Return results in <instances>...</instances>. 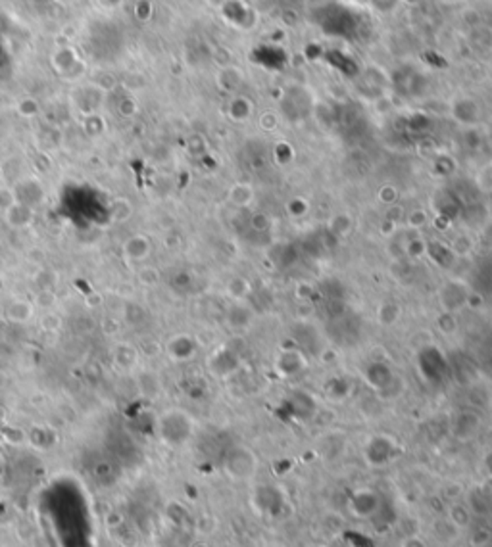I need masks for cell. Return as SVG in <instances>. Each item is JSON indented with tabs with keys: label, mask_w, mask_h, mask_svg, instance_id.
<instances>
[{
	"label": "cell",
	"mask_w": 492,
	"mask_h": 547,
	"mask_svg": "<svg viewBox=\"0 0 492 547\" xmlns=\"http://www.w3.org/2000/svg\"><path fill=\"white\" fill-rule=\"evenodd\" d=\"M381 496L371 488H358L348 498V511L352 517L362 520H373L381 513Z\"/></svg>",
	"instance_id": "obj_3"
},
{
	"label": "cell",
	"mask_w": 492,
	"mask_h": 547,
	"mask_svg": "<svg viewBox=\"0 0 492 547\" xmlns=\"http://www.w3.org/2000/svg\"><path fill=\"white\" fill-rule=\"evenodd\" d=\"M33 303H35V308H41L42 311H54L58 306V296L56 292H52L49 288H42L33 298Z\"/></svg>",
	"instance_id": "obj_21"
},
{
	"label": "cell",
	"mask_w": 492,
	"mask_h": 547,
	"mask_svg": "<svg viewBox=\"0 0 492 547\" xmlns=\"http://www.w3.org/2000/svg\"><path fill=\"white\" fill-rule=\"evenodd\" d=\"M2 215H4V223L12 231H25V229H31L35 223V210L27 203L18 202V200L4 208Z\"/></svg>",
	"instance_id": "obj_7"
},
{
	"label": "cell",
	"mask_w": 492,
	"mask_h": 547,
	"mask_svg": "<svg viewBox=\"0 0 492 547\" xmlns=\"http://www.w3.org/2000/svg\"><path fill=\"white\" fill-rule=\"evenodd\" d=\"M227 290H229V294H231L237 302H242L246 296L250 294V284H248V281L242 279V277H235V279H231V282L227 284Z\"/></svg>",
	"instance_id": "obj_23"
},
{
	"label": "cell",
	"mask_w": 492,
	"mask_h": 547,
	"mask_svg": "<svg viewBox=\"0 0 492 547\" xmlns=\"http://www.w3.org/2000/svg\"><path fill=\"white\" fill-rule=\"evenodd\" d=\"M254 192L250 187H246V184H235L229 192V202L235 203V206H239V208H245L248 203L252 202Z\"/></svg>",
	"instance_id": "obj_20"
},
{
	"label": "cell",
	"mask_w": 492,
	"mask_h": 547,
	"mask_svg": "<svg viewBox=\"0 0 492 547\" xmlns=\"http://www.w3.org/2000/svg\"><path fill=\"white\" fill-rule=\"evenodd\" d=\"M135 279H137V282H139L141 287L152 288L160 282L162 275H160V269H158V267L150 265V263H139L137 271H135Z\"/></svg>",
	"instance_id": "obj_18"
},
{
	"label": "cell",
	"mask_w": 492,
	"mask_h": 547,
	"mask_svg": "<svg viewBox=\"0 0 492 547\" xmlns=\"http://www.w3.org/2000/svg\"><path fill=\"white\" fill-rule=\"evenodd\" d=\"M52 62L56 65V70L62 73L63 77H68V73L78 68V63H81L78 52H73L71 49H60L52 58Z\"/></svg>",
	"instance_id": "obj_17"
},
{
	"label": "cell",
	"mask_w": 492,
	"mask_h": 547,
	"mask_svg": "<svg viewBox=\"0 0 492 547\" xmlns=\"http://www.w3.org/2000/svg\"><path fill=\"white\" fill-rule=\"evenodd\" d=\"M400 547H429V543H427V540H425L423 536L414 534V536L404 538V540L400 541Z\"/></svg>",
	"instance_id": "obj_28"
},
{
	"label": "cell",
	"mask_w": 492,
	"mask_h": 547,
	"mask_svg": "<svg viewBox=\"0 0 492 547\" xmlns=\"http://www.w3.org/2000/svg\"><path fill=\"white\" fill-rule=\"evenodd\" d=\"M260 469V459L256 455L252 448H248L245 444H237L227 451L223 459V470L226 474L235 482H248L256 477V472Z\"/></svg>",
	"instance_id": "obj_2"
},
{
	"label": "cell",
	"mask_w": 492,
	"mask_h": 547,
	"mask_svg": "<svg viewBox=\"0 0 492 547\" xmlns=\"http://www.w3.org/2000/svg\"><path fill=\"white\" fill-rule=\"evenodd\" d=\"M354 229V221L348 213H337L329 221V231L337 237H348Z\"/></svg>",
	"instance_id": "obj_19"
},
{
	"label": "cell",
	"mask_w": 492,
	"mask_h": 547,
	"mask_svg": "<svg viewBox=\"0 0 492 547\" xmlns=\"http://www.w3.org/2000/svg\"><path fill=\"white\" fill-rule=\"evenodd\" d=\"M106 92L100 91L97 84H81L78 87L73 94H71V102L78 108L81 115H92V113H99L100 106L104 104Z\"/></svg>",
	"instance_id": "obj_6"
},
{
	"label": "cell",
	"mask_w": 492,
	"mask_h": 547,
	"mask_svg": "<svg viewBox=\"0 0 492 547\" xmlns=\"http://www.w3.org/2000/svg\"><path fill=\"white\" fill-rule=\"evenodd\" d=\"M33 315H35V303L33 300H25V298L12 300L4 309V317L14 325H27Z\"/></svg>",
	"instance_id": "obj_13"
},
{
	"label": "cell",
	"mask_w": 492,
	"mask_h": 547,
	"mask_svg": "<svg viewBox=\"0 0 492 547\" xmlns=\"http://www.w3.org/2000/svg\"><path fill=\"white\" fill-rule=\"evenodd\" d=\"M304 547H331V546H327V543H308V546H304Z\"/></svg>",
	"instance_id": "obj_30"
},
{
	"label": "cell",
	"mask_w": 492,
	"mask_h": 547,
	"mask_svg": "<svg viewBox=\"0 0 492 547\" xmlns=\"http://www.w3.org/2000/svg\"><path fill=\"white\" fill-rule=\"evenodd\" d=\"M0 179H2V169H0Z\"/></svg>",
	"instance_id": "obj_32"
},
{
	"label": "cell",
	"mask_w": 492,
	"mask_h": 547,
	"mask_svg": "<svg viewBox=\"0 0 492 547\" xmlns=\"http://www.w3.org/2000/svg\"><path fill=\"white\" fill-rule=\"evenodd\" d=\"M152 253V242L148 239L147 234H131L129 239H125V242L121 244V256L125 258V261L129 263H144V261L150 258Z\"/></svg>",
	"instance_id": "obj_8"
},
{
	"label": "cell",
	"mask_w": 492,
	"mask_h": 547,
	"mask_svg": "<svg viewBox=\"0 0 492 547\" xmlns=\"http://www.w3.org/2000/svg\"><path fill=\"white\" fill-rule=\"evenodd\" d=\"M158 430L164 442L171 448H179L195 434V421L183 409H168L158 419Z\"/></svg>",
	"instance_id": "obj_1"
},
{
	"label": "cell",
	"mask_w": 492,
	"mask_h": 547,
	"mask_svg": "<svg viewBox=\"0 0 492 547\" xmlns=\"http://www.w3.org/2000/svg\"><path fill=\"white\" fill-rule=\"evenodd\" d=\"M197 350V340L190 334H176V337L169 338L166 346H164V351L173 361H189V359L195 358Z\"/></svg>",
	"instance_id": "obj_9"
},
{
	"label": "cell",
	"mask_w": 492,
	"mask_h": 547,
	"mask_svg": "<svg viewBox=\"0 0 492 547\" xmlns=\"http://www.w3.org/2000/svg\"><path fill=\"white\" fill-rule=\"evenodd\" d=\"M83 129L87 131V134H94V137H99V134L104 133L106 123L99 113H92V115H85Z\"/></svg>",
	"instance_id": "obj_24"
},
{
	"label": "cell",
	"mask_w": 492,
	"mask_h": 547,
	"mask_svg": "<svg viewBox=\"0 0 492 547\" xmlns=\"http://www.w3.org/2000/svg\"><path fill=\"white\" fill-rule=\"evenodd\" d=\"M118 112H120V115H123V118H131V115L137 113V102H135L131 96H127V99L121 100L120 106H118Z\"/></svg>",
	"instance_id": "obj_26"
},
{
	"label": "cell",
	"mask_w": 492,
	"mask_h": 547,
	"mask_svg": "<svg viewBox=\"0 0 492 547\" xmlns=\"http://www.w3.org/2000/svg\"><path fill=\"white\" fill-rule=\"evenodd\" d=\"M190 547H211V546H210V543H208V541H200V540H198V541H195V543H192V546H190Z\"/></svg>",
	"instance_id": "obj_29"
},
{
	"label": "cell",
	"mask_w": 492,
	"mask_h": 547,
	"mask_svg": "<svg viewBox=\"0 0 492 547\" xmlns=\"http://www.w3.org/2000/svg\"><path fill=\"white\" fill-rule=\"evenodd\" d=\"M472 507L464 505V503H452V505L448 507V511H446V519L450 520L460 532L472 528Z\"/></svg>",
	"instance_id": "obj_15"
},
{
	"label": "cell",
	"mask_w": 492,
	"mask_h": 547,
	"mask_svg": "<svg viewBox=\"0 0 492 547\" xmlns=\"http://www.w3.org/2000/svg\"><path fill=\"white\" fill-rule=\"evenodd\" d=\"M12 192H14V198L18 202L27 203L33 210L44 198V189H42V184L37 179H23V181L16 184Z\"/></svg>",
	"instance_id": "obj_12"
},
{
	"label": "cell",
	"mask_w": 492,
	"mask_h": 547,
	"mask_svg": "<svg viewBox=\"0 0 492 547\" xmlns=\"http://www.w3.org/2000/svg\"><path fill=\"white\" fill-rule=\"evenodd\" d=\"M62 319H60L56 311H44V315H42L41 321H39V327H41L44 332H56V330L62 329Z\"/></svg>",
	"instance_id": "obj_25"
},
{
	"label": "cell",
	"mask_w": 492,
	"mask_h": 547,
	"mask_svg": "<svg viewBox=\"0 0 492 547\" xmlns=\"http://www.w3.org/2000/svg\"><path fill=\"white\" fill-rule=\"evenodd\" d=\"M425 219H427L425 211L422 210L412 211V213L408 215V227L412 229V231H417V229H422L423 225H425Z\"/></svg>",
	"instance_id": "obj_27"
},
{
	"label": "cell",
	"mask_w": 492,
	"mask_h": 547,
	"mask_svg": "<svg viewBox=\"0 0 492 547\" xmlns=\"http://www.w3.org/2000/svg\"><path fill=\"white\" fill-rule=\"evenodd\" d=\"M438 302L444 313H457L469 303V288L462 281H448L438 290Z\"/></svg>",
	"instance_id": "obj_5"
},
{
	"label": "cell",
	"mask_w": 492,
	"mask_h": 547,
	"mask_svg": "<svg viewBox=\"0 0 492 547\" xmlns=\"http://www.w3.org/2000/svg\"><path fill=\"white\" fill-rule=\"evenodd\" d=\"M266 547H281V546H277V543H269V546H266Z\"/></svg>",
	"instance_id": "obj_31"
},
{
	"label": "cell",
	"mask_w": 492,
	"mask_h": 547,
	"mask_svg": "<svg viewBox=\"0 0 492 547\" xmlns=\"http://www.w3.org/2000/svg\"><path fill=\"white\" fill-rule=\"evenodd\" d=\"M16 112L20 113L21 118L31 120V118H37V115L41 113V104H39L35 99L25 96V99L18 100V104H16Z\"/></svg>",
	"instance_id": "obj_22"
},
{
	"label": "cell",
	"mask_w": 492,
	"mask_h": 547,
	"mask_svg": "<svg viewBox=\"0 0 492 547\" xmlns=\"http://www.w3.org/2000/svg\"><path fill=\"white\" fill-rule=\"evenodd\" d=\"M113 363L118 365L123 371H131L139 363V348H135L131 344H118V348L113 350Z\"/></svg>",
	"instance_id": "obj_14"
},
{
	"label": "cell",
	"mask_w": 492,
	"mask_h": 547,
	"mask_svg": "<svg viewBox=\"0 0 492 547\" xmlns=\"http://www.w3.org/2000/svg\"><path fill=\"white\" fill-rule=\"evenodd\" d=\"M108 215L112 219V223L123 225L133 215V206H131V202L127 198L116 196L110 202V206H108Z\"/></svg>",
	"instance_id": "obj_16"
},
{
	"label": "cell",
	"mask_w": 492,
	"mask_h": 547,
	"mask_svg": "<svg viewBox=\"0 0 492 547\" xmlns=\"http://www.w3.org/2000/svg\"><path fill=\"white\" fill-rule=\"evenodd\" d=\"M396 455V442L387 434H375L366 442L364 457L371 467H385Z\"/></svg>",
	"instance_id": "obj_4"
},
{
	"label": "cell",
	"mask_w": 492,
	"mask_h": 547,
	"mask_svg": "<svg viewBox=\"0 0 492 547\" xmlns=\"http://www.w3.org/2000/svg\"><path fill=\"white\" fill-rule=\"evenodd\" d=\"M481 428V417L475 411H460L452 419V434L457 440H472Z\"/></svg>",
	"instance_id": "obj_10"
},
{
	"label": "cell",
	"mask_w": 492,
	"mask_h": 547,
	"mask_svg": "<svg viewBox=\"0 0 492 547\" xmlns=\"http://www.w3.org/2000/svg\"><path fill=\"white\" fill-rule=\"evenodd\" d=\"M306 367H308V361L304 358L302 351L298 350H285L277 358V363H275V369L277 372L288 379V377H296V375H300L302 371H306Z\"/></svg>",
	"instance_id": "obj_11"
}]
</instances>
